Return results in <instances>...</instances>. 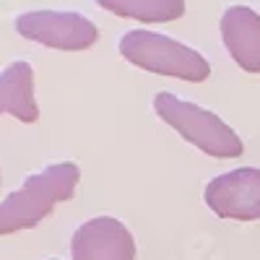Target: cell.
I'll return each mask as SVG.
<instances>
[{
	"label": "cell",
	"instance_id": "obj_1",
	"mask_svg": "<svg viewBox=\"0 0 260 260\" xmlns=\"http://www.w3.org/2000/svg\"><path fill=\"white\" fill-rule=\"evenodd\" d=\"M81 182V169L73 161H60L26 177L24 187L0 203V234L31 229L55 211L57 203L73 198Z\"/></svg>",
	"mask_w": 260,
	"mask_h": 260
},
{
	"label": "cell",
	"instance_id": "obj_2",
	"mask_svg": "<svg viewBox=\"0 0 260 260\" xmlns=\"http://www.w3.org/2000/svg\"><path fill=\"white\" fill-rule=\"evenodd\" d=\"M154 110L172 130L213 159H237L245 154V143L234 130L211 110L185 102L169 91L156 94Z\"/></svg>",
	"mask_w": 260,
	"mask_h": 260
},
{
	"label": "cell",
	"instance_id": "obj_3",
	"mask_svg": "<svg viewBox=\"0 0 260 260\" xmlns=\"http://www.w3.org/2000/svg\"><path fill=\"white\" fill-rule=\"evenodd\" d=\"M120 55L136 68L190 83H201L211 76V65L198 50L159 31H127L120 39Z\"/></svg>",
	"mask_w": 260,
	"mask_h": 260
},
{
	"label": "cell",
	"instance_id": "obj_4",
	"mask_svg": "<svg viewBox=\"0 0 260 260\" xmlns=\"http://www.w3.org/2000/svg\"><path fill=\"white\" fill-rule=\"evenodd\" d=\"M16 31L31 42H39L52 50H89L96 45L99 29L94 21H89L73 11H31L21 13L16 18Z\"/></svg>",
	"mask_w": 260,
	"mask_h": 260
},
{
	"label": "cell",
	"instance_id": "obj_5",
	"mask_svg": "<svg viewBox=\"0 0 260 260\" xmlns=\"http://www.w3.org/2000/svg\"><path fill=\"white\" fill-rule=\"evenodd\" d=\"M206 206L229 221H257L260 219V169L240 167L213 177L203 190Z\"/></svg>",
	"mask_w": 260,
	"mask_h": 260
},
{
	"label": "cell",
	"instance_id": "obj_6",
	"mask_svg": "<svg viewBox=\"0 0 260 260\" xmlns=\"http://www.w3.org/2000/svg\"><path fill=\"white\" fill-rule=\"evenodd\" d=\"M73 260H136V240L120 219L96 216L81 224L71 240Z\"/></svg>",
	"mask_w": 260,
	"mask_h": 260
},
{
	"label": "cell",
	"instance_id": "obj_7",
	"mask_svg": "<svg viewBox=\"0 0 260 260\" xmlns=\"http://www.w3.org/2000/svg\"><path fill=\"white\" fill-rule=\"evenodd\" d=\"M221 37L232 60L247 73H260V16L247 6H232L221 16Z\"/></svg>",
	"mask_w": 260,
	"mask_h": 260
},
{
	"label": "cell",
	"instance_id": "obj_8",
	"mask_svg": "<svg viewBox=\"0 0 260 260\" xmlns=\"http://www.w3.org/2000/svg\"><path fill=\"white\" fill-rule=\"evenodd\" d=\"M0 115H13L21 122H37L39 107L34 99V68L29 62H11L0 73Z\"/></svg>",
	"mask_w": 260,
	"mask_h": 260
},
{
	"label": "cell",
	"instance_id": "obj_9",
	"mask_svg": "<svg viewBox=\"0 0 260 260\" xmlns=\"http://www.w3.org/2000/svg\"><path fill=\"white\" fill-rule=\"evenodd\" d=\"M96 3L122 18H138L146 24H167L185 16V0H96Z\"/></svg>",
	"mask_w": 260,
	"mask_h": 260
}]
</instances>
